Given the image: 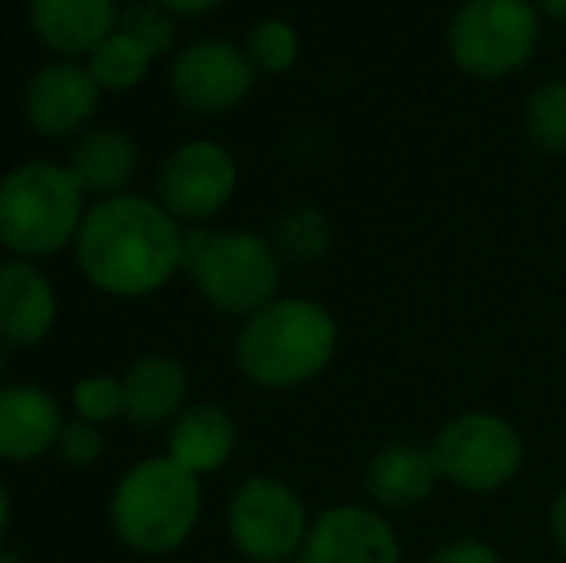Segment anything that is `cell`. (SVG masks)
Segmentation results:
<instances>
[{
	"mask_svg": "<svg viewBox=\"0 0 566 563\" xmlns=\"http://www.w3.org/2000/svg\"><path fill=\"white\" fill-rule=\"evenodd\" d=\"M70 251L93 290L124 301L150 298L186 271V225H178L158 197L127 189L85 209Z\"/></svg>",
	"mask_w": 566,
	"mask_h": 563,
	"instance_id": "obj_1",
	"label": "cell"
},
{
	"mask_svg": "<svg viewBox=\"0 0 566 563\" xmlns=\"http://www.w3.org/2000/svg\"><path fill=\"white\" fill-rule=\"evenodd\" d=\"M339 324L316 298L282 293L239 324L235 367L262 390H293L332 367Z\"/></svg>",
	"mask_w": 566,
	"mask_h": 563,
	"instance_id": "obj_2",
	"label": "cell"
},
{
	"mask_svg": "<svg viewBox=\"0 0 566 563\" xmlns=\"http://www.w3.org/2000/svg\"><path fill=\"white\" fill-rule=\"evenodd\" d=\"M85 209V189L66 163L28 158L0 174V248L31 263L62 256L74 248Z\"/></svg>",
	"mask_w": 566,
	"mask_h": 563,
	"instance_id": "obj_3",
	"label": "cell"
},
{
	"mask_svg": "<svg viewBox=\"0 0 566 563\" xmlns=\"http://www.w3.org/2000/svg\"><path fill=\"white\" fill-rule=\"evenodd\" d=\"M116 536L143 556H166L181 549L201 518V479L170 456L139 459L116 482L108 502Z\"/></svg>",
	"mask_w": 566,
	"mask_h": 563,
	"instance_id": "obj_4",
	"label": "cell"
},
{
	"mask_svg": "<svg viewBox=\"0 0 566 563\" xmlns=\"http://www.w3.org/2000/svg\"><path fill=\"white\" fill-rule=\"evenodd\" d=\"M186 274L209 309L224 316H251L282 298V256L247 228H186Z\"/></svg>",
	"mask_w": 566,
	"mask_h": 563,
	"instance_id": "obj_5",
	"label": "cell"
},
{
	"mask_svg": "<svg viewBox=\"0 0 566 563\" xmlns=\"http://www.w3.org/2000/svg\"><path fill=\"white\" fill-rule=\"evenodd\" d=\"M544 15L532 0H462L448 23V54L470 77H509L532 62Z\"/></svg>",
	"mask_w": 566,
	"mask_h": 563,
	"instance_id": "obj_6",
	"label": "cell"
},
{
	"mask_svg": "<svg viewBox=\"0 0 566 563\" xmlns=\"http://www.w3.org/2000/svg\"><path fill=\"white\" fill-rule=\"evenodd\" d=\"M432 456L440 467V479L454 482L470 494H493L509 487L524 467V440L505 417L470 409L451 417L436 432Z\"/></svg>",
	"mask_w": 566,
	"mask_h": 563,
	"instance_id": "obj_7",
	"label": "cell"
},
{
	"mask_svg": "<svg viewBox=\"0 0 566 563\" xmlns=\"http://www.w3.org/2000/svg\"><path fill=\"white\" fill-rule=\"evenodd\" d=\"M308 513L297 490L282 479L254 475L239 482L228 502V533L231 544L254 563H285L308 541Z\"/></svg>",
	"mask_w": 566,
	"mask_h": 563,
	"instance_id": "obj_8",
	"label": "cell"
},
{
	"mask_svg": "<svg viewBox=\"0 0 566 563\" xmlns=\"http://www.w3.org/2000/svg\"><path fill=\"white\" fill-rule=\"evenodd\" d=\"M239 189V163L220 139H186L158 166V205L178 225L205 228Z\"/></svg>",
	"mask_w": 566,
	"mask_h": 563,
	"instance_id": "obj_9",
	"label": "cell"
},
{
	"mask_svg": "<svg viewBox=\"0 0 566 563\" xmlns=\"http://www.w3.org/2000/svg\"><path fill=\"white\" fill-rule=\"evenodd\" d=\"M259 70L247 51L228 39H193L166 62V85L181 108L197 116H220L239 108L254 90Z\"/></svg>",
	"mask_w": 566,
	"mask_h": 563,
	"instance_id": "obj_10",
	"label": "cell"
},
{
	"mask_svg": "<svg viewBox=\"0 0 566 563\" xmlns=\"http://www.w3.org/2000/svg\"><path fill=\"white\" fill-rule=\"evenodd\" d=\"M105 90L82 59H51L23 85V121L43 139H77L93 128Z\"/></svg>",
	"mask_w": 566,
	"mask_h": 563,
	"instance_id": "obj_11",
	"label": "cell"
},
{
	"mask_svg": "<svg viewBox=\"0 0 566 563\" xmlns=\"http://www.w3.org/2000/svg\"><path fill=\"white\" fill-rule=\"evenodd\" d=\"M301 563H401V544L370 505H332L308 529Z\"/></svg>",
	"mask_w": 566,
	"mask_h": 563,
	"instance_id": "obj_12",
	"label": "cell"
},
{
	"mask_svg": "<svg viewBox=\"0 0 566 563\" xmlns=\"http://www.w3.org/2000/svg\"><path fill=\"white\" fill-rule=\"evenodd\" d=\"M59 290L31 259H0V340L8 347H39L59 324Z\"/></svg>",
	"mask_w": 566,
	"mask_h": 563,
	"instance_id": "obj_13",
	"label": "cell"
},
{
	"mask_svg": "<svg viewBox=\"0 0 566 563\" xmlns=\"http://www.w3.org/2000/svg\"><path fill=\"white\" fill-rule=\"evenodd\" d=\"M66 428L62 406L51 390L35 383L0 386V459L4 463H35L59 448Z\"/></svg>",
	"mask_w": 566,
	"mask_h": 563,
	"instance_id": "obj_14",
	"label": "cell"
},
{
	"mask_svg": "<svg viewBox=\"0 0 566 563\" xmlns=\"http://www.w3.org/2000/svg\"><path fill=\"white\" fill-rule=\"evenodd\" d=\"M28 23L54 59H90L116 31L119 0H28Z\"/></svg>",
	"mask_w": 566,
	"mask_h": 563,
	"instance_id": "obj_15",
	"label": "cell"
},
{
	"mask_svg": "<svg viewBox=\"0 0 566 563\" xmlns=\"http://www.w3.org/2000/svg\"><path fill=\"white\" fill-rule=\"evenodd\" d=\"M124 417L135 428H163L189 402V371L178 355L150 352L124 371Z\"/></svg>",
	"mask_w": 566,
	"mask_h": 563,
	"instance_id": "obj_16",
	"label": "cell"
},
{
	"mask_svg": "<svg viewBox=\"0 0 566 563\" xmlns=\"http://www.w3.org/2000/svg\"><path fill=\"white\" fill-rule=\"evenodd\" d=\"M436 482H440V467L424 444L394 440L366 467V494L386 510H412L428 502Z\"/></svg>",
	"mask_w": 566,
	"mask_h": 563,
	"instance_id": "obj_17",
	"label": "cell"
},
{
	"mask_svg": "<svg viewBox=\"0 0 566 563\" xmlns=\"http://www.w3.org/2000/svg\"><path fill=\"white\" fill-rule=\"evenodd\" d=\"M66 166L77 178V186L97 201L127 194L135 174H139V143L124 128H90L74 139Z\"/></svg>",
	"mask_w": 566,
	"mask_h": 563,
	"instance_id": "obj_18",
	"label": "cell"
},
{
	"mask_svg": "<svg viewBox=\"0 0 566 563\" xmlns=\"http://www.w3.org/2000/svg\"><path fill=\"white\" fill-rule=\"evenodd\" d=\"M235 440L239 428L228 409L201 402V406H186L174 417L170 432H166V456L201 479V475H212L228 463Z\"/></svg>",
	"mask_w": 566,
	"mask_h": 563,
	"instance_id": "obj_19",
	"label": "cell"
},
{
	"mask_svg": "<svg viewBox=\"0 0 566 563\" xmlns=\"http://www.w3.org/2000/svg\"><path fill=\"white\" fill-rule=\"evenodd\" d=\"M85 66H90V74L97 77V85L105 93H132L147 82L150 66H155V54H150L139 39H132L127 31L116 28L113 35L85 59Z\"/></svg>",
	"mask_w": 566,
	"mask_h": 563,
	"instance_id": "obj_20",
	"label": "cell"
},
{
	"mask_svg": "<svg viewBox=\"0 0 566 563\" xmlns=\"http://www.w3.org/2000/svg\"><path fill=\"white\" fill-rule=\"evenodd\" d=\"M332 240H336L332 220L316 205H293V209H285L274 225V236H270L282 263H316V259H324L332 251Z\"/></svg>",
	"mask_w": 566,
	"mask_h": 563,
	"instance_id": "obj_21",
	"label": "cell"
},
{
	"mask_svg": "<svg viewBox=\"0 0 566 563\" xmlns=\"http://www.w3.org/2000/svg\"><path fill=\"white\" fill-rule=\"evenodd\" d=\"M243 51L259 74H290L301 59V35L282 15H262L247 28Z\"/></svg>",
	"mask_w": 566,
	"mask_h": 563,
	"instance_id": "obj_22",
	"label": "cell"
},
{
	"mask_svg": "<svg viewBox=\"0 0 566 563\" xmlns=\"http://www.w3.org/2000/svg\"><path fill=\"white\" fill-rule=\"evenodd\" d=\"M524 132L547 155H566V77H547L528 93Z\"/></svg>",
	"mask_w": 566,
	"mask_h": 563,
	"instance_id": "obj_23",
	"label": "cell"
},
{
	"mask_svg": "<svg viewBox=\"0 0 566 563\" xmlns=\"http://www.w3.org/2000/svg\"><path fill=\"white\" fill-rule=\"evenodd\" d=\"M116 28L139 39L155 59H170L178 51V15H170L155 0H124Z\"/></svg>",
	"mask_w": 566,
	"mask_h": 563,
	"instance_id": "obj_24",
	"label": "cell"
},
{
	"mask_svg": "<svg viewBox=\"0 0 566 563\" xmlns=\"http://www.w3.org/2000/svg\"><path fill=\"white\" fill-rule=\"evenodd\" d=\"M70 406L82 421L113 425L124 417V378L116 375H85L70 390Z\"/></svg>",
	"mask_w": 566,
	"mask_h": 563,
	"instance_id": "obj_25",
	"label": "cell"
},
{
	"mask_svg": "<svg viewBox=\"0 0 566 563\" xmlns=\"http://www.w3.org/2000/svg\"><path fill=\"white\" fill-rule=\"evenodd\" d=\"M54 451H59L62 463H70V467H93L105 456V432H101V425L74 417V421H66V428H62L59 448Z\"/></svg>",
	"mask_w": 566,
	"mask_h": 563,
	"instance_id": "obj_26",
	"label": "cell"
},
{
	"mask_svg": "<svg viewBox=\"0 0 566 563\" xmlns=\"http://www.w3.org/2000/svg\"><path fill=\"white\" fill-rule=\"evenodd\" d=\"M428 563H501V556L485 541H470V536H462V541L443 544V549L436 552Z\"/></svg>",
	"mask_w": 566,
	"mask_h": 563,
	"instance_id": "obj_27",
	"label": "cell"
},
{
	"mask_svg": "<svg viewBox=\"0 0 566 563\" xmlns=\"http://www.w3.org/2000/svg\"><path fill=\"white\" fill-rule=\"evenodd\" d=\"M155 4H163L166 12L178 15V20H201V15L224 8L228 0H155Z\"/></svg>",
	"mask_w": 566,
	"mask_h": 563,
	"instance_id": "obj_28",
	"label": "cell"
},
{
	"mask_svg": "<svg viewBox=\"0 0 566 563\" xmlns=\"http://www.w3.org/2000/svg\"><path fill=\"white\" fill-rule=\"evenodd\" d=\"M547 521H552V536H555V544H559V552L566 556V490H563V494L552 502V518H547Z\"/></svg>",
	"mask_w": 566,
	"mask_h": 563,
	"instance_id": "obj_29",
	"label": "cell"
},
{
	"mask_svg": "<svg viewBox=\"0 0 566 563\" xmlns=\"http://www.w3.org/2000/svg\"><path fill=\"white\" fill-rule=\"evenodd\" d=\"M532 4H536L539 15H547V20L566 23V0H532Z\"/></svg>",
	"mask_w": 566,
	"mask_h": 563,
	"instance_id": "obj_30",
	"label": "cell"
},
{
	"mask_svg": "<svg viewBox=\"0 0 566 563\" xmlns=\"http://www.w3.org/2000/svg\"><path fill=\"white\" fill-rule=\"evenodd\" d=\"M8 521H12V502H8V490H4V482H0V541H4V533H8Z\"/></svg>",
	"mask_w": 566,
	"mask_h": 563,
	"instance_id": "obj_31",
	"label": "cell"
},
{
	"mask_svg": "<svg viewBox=\"0 0 566 563\" xmlns=\"http://www.w3.org/2000/svg\"><path fill=\"white\" fill-rule=\"evenodd\" d=\"M0 563H28V560L15 556V552H4V549H0Z\"/></svg>",
	"mask_w": 566,
	"mask_h": 563,
	"instance_id": "obj_32",
	"label": "cell"
},
{
	"mask_svg": "<svg viewBox=\"0 0 566 563\" xmlns=\"http://www.w3.org/2000/svg\"><path fill=\"white\" fill-rule=\"evenodd\" d=\"M4 359H8V344L0 340V371H4Z\"/></svg>",
	"mask_w": 566,
	"mask_h": 563,
	"instance_id": "obj_33",
	"label": "cell"
},
{
	"mask_svg": "<svg viewBox=\"0 0 566 563\" xmlns=\"http://www.w3.org/2000/svg\"><path fill=\"white\" fill-rule=\"evenodd\" d=\"M285 563H290V560H285Z\"/></svg>",
	"mask_w": 566,
	"mask_h": 563,
	"instance_id": "obj_34",
	"label": "cell"
}]
</instances>
